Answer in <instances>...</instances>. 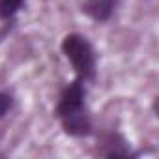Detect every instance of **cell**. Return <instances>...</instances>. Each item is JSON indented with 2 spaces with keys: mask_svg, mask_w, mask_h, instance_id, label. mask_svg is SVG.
I'll return each mask as SVG.
<instances>
[{
  "mask_svg": "<svg viewBox=\"0 0 159 159\" xmlns=\"http://www.w3.org/2000/svg\"><path fill=\"white\" fill-rule=\"evenodd\" d=\"M86 83L75 77L62 88L56 101L54 116L60 120L62 131L71 139H88L94 135V122L86 105Z\"/></svg>",
  "mask_w": 159,
  "mask_h": 159,
  "instance_id": "obj_1",
  "label": "cell"
},
{
  "mask_svg": "<svg viewBox=\"0 0 159 159\" xmlns=\"http://www.w3.org/2000/svg\"><path fill=\"white\" fill-rule=\"evenodd\" d=\"M60 51L71 64L75 77L84 83H94L98 75V54L92 41L79 32H69L60 41Z\"/></svg>",
  "mask_w": 159,
  "mask_h": 159,
  "instance_id": "obj_2",
  "label": "cell"
},
{
  "mask_svg": "<svg viewBox=\"0 0 159 159\" xmlns=\"http://www.w3.org/2000/svg\"><path fill=\"white\" fill-rule=\"evenodd\" d=\"M98 153L101 157H109V159H118V157H137L139 153H135L131 150V144L127 142V139L122 135V133H107L101 137L99 140V148H98Z\"/></svg>",
  "mask_w": 159,
  "mask_h": 159,
  "instance_id": "obj_3",
  "label": "cell"
},
{
  "mask_svg": "<svg viewBox=\"0 0 159 159\" xmlns=\"http://www.w3.org/2000/svg\"><path fill=\"white\" fill-rule=\"evenodd\" d=\"M122 0H84L81 4V13L96 23H107L112 19Z\"/></svg>",
  "mask_w": 159,
  "mask_h": 159,
  "instance_id": "obj_4",
  "label": "cell"
},
{
  "mask_svg": "<svg viewBox=\"0 0 159 159\" xmlns=\"http://www.w3.org/2000/svg\"><path fill=\"white\" fill-rule=\"evenodd\" d=\"M25 6V0H0V21L13 19Z\"/></svg>",
  "mask_w": 159,
  "mask_h": 159,
  "instance_id": "obj_5",
  "label": "cell"
},
{
  "mask_svg": "<svg viewBox=\"0 0 159 159\" xmlns=\"http://www.w3.org/2000/svg\"><path fill=\"white\" fill-rule=\"evenodd\" d=\"M15 107V98L8 90H0V120L6 118Z\"/></svg>",
  "mask_w": 159,
  "mask_h": 159,
  "instance_id": "obj_6",
  "label": "cell"
}]
</instances>
